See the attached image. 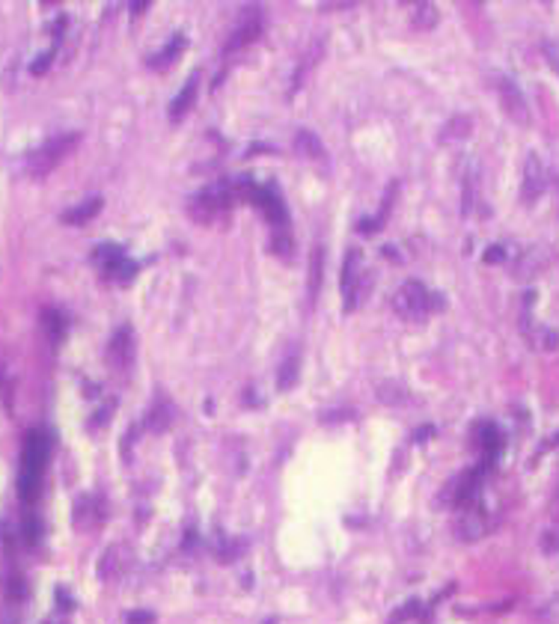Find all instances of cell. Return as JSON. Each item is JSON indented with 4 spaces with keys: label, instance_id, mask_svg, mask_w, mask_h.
Wrapping results in <instances>:
<instances>
[{
    "label": "cell",
    "instance_id": "22",
    "mask_svg": "<svg viewBox=\"0 0 559 624\" xmlns=\"http://www.w3.org/2000/svg\"><path fill=\"white\" fill-rule=\"evenodd\" d=\"M319 285H322V247L312 250V271H310V298L319 295Z\"/></svg>",
    "mask_w": 559,
    "mask_h": 624
},
{
    "label": "cell",
    "instance_id": "21",
    "mask_svg": "<svg viewBox=\"0 0 559 624\" xmlns=\"http://www.w3.org/2000/svg\"><path fill=\"white\" fill-rule=\"evenodd\" d=\"M536 618H539L541 624H559V591L551 594L548 604H541V609L536 613Z\"/></svg>",
    "mask_w": 559,
    "mask_h": 624
},
{
    "label": "cell",
    "instance_id": "28",
    "mask_svg": "<svg viewBox=\"0 0 559 624\" xmlns=\"http://www.w3.org/2000/svg\"><path fill=\"white\" fill-rule=\"evenodd\" d=\"M24 538H27V544H30V547L39 541V520L33 514H27V520H24Z\"/></svg>",
    "mask_w": 559,
    "mask_h": 624
},
{
    "label": "cell",
    "instance_id": "16",
    "mask_svg": "<svg viewBox=\"0 0 559 624\" xmlns=\"http://www.w3.org/2000/svg\"><path fill=\"white\" fill-rule=\"evenodd\" d=\"M295 149L300 152V155H307V158H324V146H322V140L315 137L312 131H307V128H300V131L295 134Z\"/></svg>",
    "mask_w": 559,
    "mask_h": 624
},
{
    "label": "cell",
    "instance_id": "8",
    "mask_svg": "<svg viewBox=\"0 0 559 624\" xmlns=\"http://www.w3.org/2000/svg\"><path fill=\"white\" fill-rule=\"evenodd\" d=\"M250 196H253L256 206L265 208V214H268L277 226H286V223H289V211H286L283 199H280L274 191H268V187H250Z\"/></svg>",
    "mask_w": 559,
    "mask_h": 624
},
{
    "label": "cell",
    "instance_id": "32",
    "mask_svg": "<svg viewBox=\"0 0 559 624\" xmlns=\"http://www.w3.org/2000/svg\"><path fill=\"white\" fill-rule=\"evenodd\" d=\"M21 594H24V583H21V579L16 577V579H12V586H9V598L16 601V598H21Z\"/></svg>",
    "mask_w": 559,
    "mask_h": 624
},
{
    "label": "cell",
    "instance_id": "4",
    "mask_svg": "<svg viewBox=\"0 0 559 624\" xmlns=\"http://www.w3.org/2000/svg\"><path fill=\"white\" fill-rule=\"evenodd\" d=\"M491 83H494V90L500 95V105H503V110L509 113V119H514L518 125H529V105H526V95L521 93V86L514 83L509 75H503V71H494Z\"/></svg>",
    "mask_w": 559,
    "mask_h": 624
},
{
    "label": "cell",
    "instance_id": "19",
    "mask_svg": "<svg viewBox=\"0 0 559 624\" xmlns=\"http://www.w3.org/2000/svg\"><path fill=\"white\" fill-rule=\"evenodd\" d=\"M298 372H300V360L298 357H289L280 366V372H277V387L280 389H292L295 384H298Z\"/></svg>",
    "mask_w": 559,
    "mask_h": 624
},
{
    "label": "cell",
    "instance_id": "29",
    "mask_svg": "<svg viewBox=\"0 0 559 624\" xmlns=\"http://www.w3.org/2000/svg\"><path fill=\"white\" fill-rule=\"evenodd\" d=\"M417 613H420V604H417V601H411V604H405V606H402V609H399V613L393 616V621H390V624H402V621H408L411 616H417Z\"/></svg>",
    "mask_w": 559,
    "mask_h": 624
},
{
    "label": "cell",
    "instance_id": "5",
    "mask_svg": "<svg viewBox=\"0 0 559 624\" xmlns=\"http://www.w3.org/2000/svg\"><path fill=\"white\" fill-rule=\"evenodd\" d=\"M360 280H363V253L351 250L346 256V265H342V277H339V288H342V300H346V310L357 307V295H360Z\"/></svg>",
    "mask_w": 559,
    "mask_h": 624
},
{
    "label": "cell",
    "instance_id": "7",
    "mask_svg": "<svg viewBox=\"0 0 559 624\" xmlns=\"http://www.w3.org/2000/svg\"><path fill=\"white\" fill-rule=\"evenodd\" d=\"M544 187H548V167H544V161L533 152L526 158V167H524V199L533 202Z\"/></svg>",
    "mask_w": 559,
    "mask_h": 624
},
{
    "label": "cell",
    "instance_id": "31",
    "mask_svg": "<svg viewBox=\"0 0 559 624\" xmlns=\"http://www.w3.org/2000/svg\"><path fill=\"white\" fill-rule=\"evenodd\" d=\"M503 256H506L503 247H491V250L485 253V262H488V265H491V262H503Z\"/></svg>",
    "mask_w": 559,
    "mask_h": 624
},
{
    "label": "cell",
    "instance_id": "17",
    "mask_svg": "<svg viewBox=\"0 0 559 624\" xmlns=\"http://www.w3.org/2000/svg\"><path fill=\"white\" fill-rule=\"evenodd\" d=\"M42 327L48 330V339H51V345L57 348L63 342V333H66V318L57 312V310H45L42 312Z\"/></svg>",
    "mask_w": 559,
    "mask_h": 624
},
{
    "label": "cell",
    "instance_id": "30",
    "mask_svg": "<svg viewBox=\"0 0 559 624\" xmlns=\"http://www.w3.org/2000/svg\"><path fill=\"white\" fill-rule=\"evenodd\" d=\"M128 624H155V616L146 613V609H140V613H131V616H128Z\"/></svg>",
    "mask_w": 559,
    "mask_h": 624
},
{
    "label": "cell",
    "instance_id": "3",
    "mask_svg": "<svg viewBox=\"0 0 559 624\" xmlns=\"http://www.w3.org/2000/svg\"><path fill=\"white\" fill-rule=\"evenodd\" d=\"M81 143V134H60V137H51L45 146H39L36 152H30V158H27V170L33 172V176L45 179L48 172L63 161V158L75 149Z\"/></svg>",
    "mask_w": 559,
    "mask_h": 624
},
{
    "label": "cell",
    "instance_id": "33",
    "mask_svg": "<svg viewBox=\"0 0 559 624\" xmlns=\"http://www.w3.org/2000/svg\"><path fill=\"white\" fill-rule=\"evenodd\" d=\"M265 624H277V621H274V618H268V621H265Z\"/></svg>",
    "mask_w": 559,
    "mask_h": 624
},
{
    "label": "cell",
    "instance_id": "18",
    "mask_svg": "<svg viewBox=\"0 0 559 624\" xmlns=\"http://www.w3.org/2000/svg\"><path fill=\"white\" fill-rule=\"evenodd\" d=\"M93 259H95V262L102 265L105 271H110L113 265L122 262V259H125V250H122V247H117V244H102V247H95Z\"/></svg>",
    "mask_w": 559,
    "mask_h": 624
},
{
    "label": "cell",
    "instance_id": "9",
    "mask_svg": "<svg viewBox=\"0 0 559 624\" xmlns=\"http://www.w3.org/2000/svg\"><path fill=\"white\" fill-rule=\"evenodd\" d=\"M107 354H110V360L117 363L119 369H125L128 363H131V357H134L131 327H119L117 333H113V339H110V348H107Z\"/></svg>",
    "mask_w": 559,
    "mask_h": 624
},
{
    "label": "cell",
    "instance_id": "13",
    "mask_svg": "<svg viewBox=\"0 0 559 624\" xmlns=\"http://www.w3.org/2000/svg\"><path fill=\"white\" fill-rule=\"evenodd\" d=\"M184 45H188V39H184L182 33L173 36V42H170V45H167L164 51H158V54L152 57L149 66H152V69H170V66H173V63L179 60V54L184 51Z\"/></svg>",
    "mask_w": 559,
    "mask_h": 624
},
{
    "label": "cell",
    "instance_id": "25",
    "mask_svg": "<svg viewBox=\"0 0 559 624\" xmlns=\"http://www.w3.org/2000/svg\"><path fill=\"white\" fill-rule=\"evenodd\" d=\"M541 54H544V60H548V66L559 75V39H544Z\"/></svg>",
    "mask_w": 559,
    "mask_h": 624
},
{
    "label": "cell",
    "instance_id": "2",
    "mask_svg": "<svg viewBox=\"0 0 559 624\" xmlns=\"http://www.w3.org/2000/svg\"><path fill=\"white\" fill-rule=\"evenodd\" d=\"M393 307H396L399 315L413 318V322H417V318H425L428 312L440 310V307H443V298H440L437 292H428V288H425L420 280H408V283L396 292Z\"/></svg>",
    "mask_w": 559,
    "mask_h": 624
},
{
    "label": "cell",
    "instance_id": "11",
    "mask_svg": "<svg viewBox=\"0 0 559 624\" xmlns=\"http://www.w3.org/2000/svg\"><path fill=\"white\" fill-rule=\"evenodd\" d=\"M455 532H458V538H461V541H476V538H482V535L488 532V520H485V514H482V512L470 509V512H467L461 520H458Z\"/></svg>",
    "mask_w": 559,
    "mask_h": 624
},
{
    "label": "cell",
    "instance_id": "15",
    "mask_svg": "<svg viewBox=\"0 0 559 624\" xmlns=\"http://www.w3.org/2000/svg\"><path fill=\"white\" fill-rule=\"evenodd\" d=\"M479 449L485 452V461L497 458V452L503 449V434L494 425H479Z\"/></svg>",
    "mask_w": 559,
    "mask_h": 624
},
{
    "label": "cell",
    "instance_id": "23",
    "mask_svg": "<svg viewBox=\"0 0 559 624\" xmlns=\"http://www.w3.org/2000/svg\"><path fill=\"white\" fill-rule=\"evenodd\" d=\"M107 273H110L113 280H119V283H128V280H131L134 273H137V265L131 262V259H122V262H117V265H113V268H110Z\"/></svg>",
    "mask_w": 559,
    "mask_h": 624
},
{
    "label": "cell",
    "instance_id": "20",
    "mask_svg": "<svg viewBox=\"0 0 559 624\" xmlns=\"http://www.w3.org/2000/svg\"><path fill=\"white\" fill-rule=\"evenodd\" d=\"M413 24L423 27V30H432V27L437 24L435 4H417V6H413Z\"/></svg>",
    "mask_w": 559,
    "mask_h": 624
},
{
    "label": "cell",
    "instance_id": "27",
    "mask_svg": "<svg viewBox=\"0 0 559 624\" xmlns=\"http://www.w3.org/2000/svg\"><path fill=\"white\" fill-rule=\"evenodd\" d=\"M54 51H57V48H51L48 54H42V57H39V60H33V63H30V75H45V71L51 69V60H54Z\"/></svg>",
    "mask_w": 559,
    "mask_h": 624
},
{
    "label": "cell",
    "instance_id": "14",
    "mask_svg": "<svg viewBox=\"0 0 559 624\" xmlns=\"http://www.w3.org/2000/svg\"><path fill=\"white\" fill-rule=\"evenodd\" d=\"M473 134V119L470 116H452V119L443 125L440 143H452V140H467Z\"/></svg>",
    "mask_w": 559,
    "mask_h": 624
},
{
    "label": "cell",
    "instance_id": "24",
    "mask_svg": "<svg viewBox=\"0 0 559 624\" xmlns=\"http://www.w3.org/2000/svg\"><path fill=\"white\" fill-rule=\"evenodd\" d=\"M378 399H381V401H387V404H399V401H405V399H408V393H405V387L384 384V387L378 389Z\"/></svg>",
    "mask_w": 559,
    "mask_h": 624
},
{
    "label": "cell",
    "instance_id": "12",
    "mask_svg": "<svg viewBox=\"0 0 559 624\" xmlns=\"http://www.w3.org/2000/svg\"><path fill=\"white\" fill-rule=\"evenodd\" d=\"M98 211H102V196H90V199H83L81 206L63 211V223H69V226H81V223H87L90 217H95Z\"/></svg>",
    "mask_w": 559,
    "mask_h": 624
},
{
    "label": "cell",
    "instance_id": "1",
    "mask_svg": "<svg viewBox=\"0 0 559 624\" xmlns=\"http://www.w3.org/2000/svg\"><path fill=\"white\" fill-rule=\"evenodd\" d=\"M48 434L42 431H30L24 440V452H21V473H18V497L30 505L36 502L39 490H42V470L48 464Z\"/></svg>",
    "mask_w": 559,
    "mask_h": 624
},
{
    "label": "cell",
    "instance_id": "6",
    "mask_svg": "<svg viewBox=\"0 0 559 624\" xmlns=\"http://www.w3.org/2000/svg\"><path fill=\"white\" fill-rule=\"evenodd\" d=\"M262 33V16H259V6H245V16L238 18L233 36H229L226 42V54L233 51H241L245 45H250V42H256Z\"/></svg>",
    "mask_w": 559,
    "mask_h": 624
},
{
    "label": "cell",
    "instance_id": "10",
    "mask_svg": "<svg viewBox=\"0 0 559 624\" xmlns=\"http://www.w3.org/2000/svg\"><path fill=\"white\" fill-rule=\"evenodd\" d=\"M196 90H199V71H194V75L188 78V83L182 86V93L173 98V105H170V119L179 122L184 113H188L194 107V98H196Z\"/></svg>",
    "mask_w": 559,
    "mask_h": 624
},
{
    "label": "cell",
    "instance_id": "26",
    "mask_svg": "<svg viewBox=\"0 0 559 624\" xmlns=\"http://www.w3.org/2000/svg\"><path fill=\"white\" fill-rule=\"evenodd\" d=\"M536 339H539V348H544V351H553V348H556V342H559L556 330H551V327H541Z\"/></svg>",
    "mask_w": 559,
    "mask_h": 624
}]
</instances>
